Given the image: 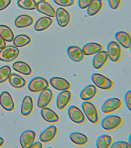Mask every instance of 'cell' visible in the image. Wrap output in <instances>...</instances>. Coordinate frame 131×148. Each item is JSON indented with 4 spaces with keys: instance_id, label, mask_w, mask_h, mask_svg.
<instances>
[{
    "instance_id": "52a82bcc",
    "label": "cell",
    "mask_w": 131,
    "mask_h": 148,
    "mask_svg": "<svg viewBox=\"0 0 131 148\" xmlns=\"http://www.w3.org/2000/svg\"><path fill=\"white\" fill-rule=\"evenodd\" d=\"M49 83L45 79L42 77H36L33 78L30 82L28 88L31 92H41L49 88Z\"/></svg>"
},
{
    "instance_id": "8992f818",
    "label": "cell",
    "mask_w": 131,
    "mask_h": 148,
    "mask_svg": "<svg viewBox=\"0 0 131 148\" xmlns=\"http://www.w3.org/2000/svg\"><path fill=\"white\" fill-rule=\"evenodd\" d=\"M107 52L109 58L113 62H119L121 59L122 49L121 45L117 42L111 41L109 43Z\"/></svg>"
},
{
    "instance_id": "7a4b0ae2",
    "label": "cell",
    "mask_w": 131,
    "mask_h": 148,
    "mask_svg": "<svg viewBox=\"0 0 131 148\" xmlns=\"http://www.w3.org/2000/svg\"><path fill=\"white\" fill-rule=\"evenodd\" d=\"M124 123L120 116L110 115L106 116L102 120L101 124L102 128L108 131H112L119 128Z\"/></svg>"
},
{
    "instance_id": "60d3db41",
    "label": "cell",
    "mask_w": 131,
    "mask_h": 148,
    "mask_svg": "<svg viewBox=\"0 0 131 148\" xmlns=\"http://www.w3.org/2000/svg\"><path fill=\"white\" fill-rule=\"evenodd\" d=\"M30 148H43V145L41 142H37L33 143Z\"/></svg>"
},
{
    "instance_id": "484cf974",
    "label": "cell",
    "mask_w": 131,
    "mask_h": 148,
    "mask_svg": "<svg viewBox=\"0 0 131 148\" xmlns=\"http://www.w3.org/2000/svg\"><path fill=\"white\" fill-rule=\"evenodd\" d=\"M10 85L16 88H21L24 87L27 82L24 79L18 74L12 73L8 79Z\"/></svg>"
},
{
    "instance_id": "8d00e7d4",
    "label": "cell",
    "mask_w": 131,
    "mask_h": 148,
    "mask_svg": "<svg viewBox=\"0 0 131 148\" xmlns=\"http://www.w3.org/2000/svg\"><path fill=\"white\" fill-rule=\"evenodd\" d=\"M122 0H108L110 8L113 10L118 9L120 7Z\"/></svg>"
},
{
    "instance_id": "d6a6232c",
    "label": "cell",
    "mask_w": 131,
    "mask_h": 148,
    "mask_svg": "<svg viewBox=\"0 0 131 148\" xmlns=\"http://www.w3.org/2000/svg\"><path fill=\"white\" fill-rule=\"evenodd\" d=\"M17 5L21 9L33 10L36 9L37 2L35 0H18Z\"/></svg>"
},
{
    "instance_id": "2e32d148",
    "label": "cell",
    "mask_w": 131,
    "mask_h": 148,
    "mask_svg": "<svg viewBox=\"0 0 131 148\" xmlns=\"http://www.w3.org/2000/svg\"><path fill=\"white\" fill-rule=\"evenodd\" d=\"M50 83L56 90L60 91H65L71 89V83L62 77H54L50 79Z\"/></svg>"
},
{
    "instance_id": "d4e9b609",
    "label": "cell",
    "mask_w": 131,
    "mask_h": 148,
    "mask_svg": "<svg viewBox=\"0 0 131 148\" xmlns=\"http://www.w3.org/2000/svg\"><path fill=\"white\" fill-rule=\"evenodd\" d=\"M70 138L73 143L77 145L83 146L89 142L88 138L84 134L79 132H73L71 134Z\"/></svg>"
},
{
    "instance_id": "ac0fdd59",
    "label": "cell",
    "mask_w": 131,
    "mask_h": 148,
    "mask_svg": "<svg viewBox=\"0 0 131 148\" xmlns=\"http://www.w3.org/2000/svg\"><path fill=\"white\" fill-rule=\"evenodd\" d=\"M98 93V90L95 86L89 85L83 90L80 94V98L84 101H90L94 99Z\"/></svg>"
},
{
    "instance_id": "f1b7e54d",
    "label": "cell",
    "mask_w": 131,
    "mask_h": 148,
    "mask_svg": "<svg viewBox=\"0 0 131 148\" xmlns=\"http://www.w3.org/2000/svg\"><path fill=\"white\" fill-rule=\"evenodd\" d=\"M12 68L16 71L27 76L31 75L33 72L30 66L23 61L15 62L12 66Z\"/></svg>"
},
{
    "instance_id": "7402d4cb",
    "label": "cell",
    "mask_w": 131,
    "mask_h": 148,
    "mask_svg": "<svg viewBox=\"0 0 131 148\" xmlns=\"http://www.w3.org/2000/svg\"><path fill=\"white\" fill-rule=\"evenodd\" d=\"M82 49L84 55L90 56L95 55L103 50V47L98 43L90 42L85 45Z\"/></svg>"
},
{
    "instance_id": "ee69618b",
    "label": "cell",
    "mask_w": 131,
    "mask_h": 148,
    "mask_svg": "<svg viewBox=\"0 0 131 148\" xmlns=\"http://www.w3.org/2000/svg\"><path fill=\"white\" fill-rule=\"evenodd\" d=\"M37 1H48V0H37Z\"/></svg>"
},
{
    "instance_id": "cb8c5ba5",
    "label": "cell",
    "mask_w": 131,
    "mask_h": 148,
    "mask_svg": "<svg viewBox=\"0 0 131 148\" xmlns=\"http://www.w3.org/2000/svg\"><path fill=\"white\" fill-rule=\"evenodd\" d=\"M54 20L48 17H43L39 18L34 25V28L35 31H42L49 28L53 23Z\"/></svg>"
},
{
    "instance_id": "5b68a950",
    "label": "cell",
    "mask_w": 131,
    "mask_h": 148,
    "mask_svg": "<svg viewBox=\"0 0 131 148\" xmlns=\"http://www.w3.org/2000/svg\"><path fill=\"white\" fill-rule=\"evenodd\" d=\"M122 101L119 98H113L106 101L102 107V112L109 114L119 110L123 106Z\"/></svg>"
},
{
    "instance_id": "e0dca14e",
    "label": "cell",
    "mask_w": 131,
    "mask_h": 148,
    "mask_svg": "<svg viewBox=\"0 0 131 148\" xmlns=\"http://www.w3.org/2000/svg\"><path fill=\"white\" fill-rule=\"evenodd\" d=\"M36 9L39 12L49 17H56V9L51 4L45 1H39L37 2Z\"/></svg>"
},
{
    "instance_id": "6da1fadb",
    "label": "cell",
    "mask_w": 131,
    "mask_h": 148,
    "mask_svg": "<svg viewBox=\"0 0 131 148\" xmlns=\"http://www.w3.org/2000/svg\"><path fill=\"white\" fill-rule=\"evenodd\" d=\"M81 106L85 116L90 122L94 124L99 122V113L95 105L90 102L85 101L81 104Z\"/></svg>"
},
{
    "instance_id": "30bf717a",
    "label": "cell",
    "mask_w": 131,
    "mask_h": 148,
    "mask_svg": "<svg viewBox=\"0 0 131 148\" xmlns=\"http://www.w3.org/2000/svg\"><path fill=\"white\" fill-rule=\"evenodd\" d=\"M54 94L49 88L41 91L37 101V106L42 109L49 106L53 100Z\"/></svg>"
},
{
    "instance_id": "9a60e30c",
    "label": "cell",
    "mask_w": 131,
    "mask_h": 148,
    "mask_svg": "<svg viewBox=\"0 0 131 148\" xmlns=\"http://www.w3.org/2000/svg\"><path fill=\"white\" fill-rule=\"evenodd\" d=\"M109 57L107 51L102 50L95 54L93 60V66L95 69L103 68L108 62Z\"/></svg>"
},
{
    "instance_id": "1f68e13d",
    "label": "cell",
    "mask_w": 131,
    "mask_h": 148,
    "mask_svg": "<svg viewBox=\"0 0 131 148\" xmlns=\"http://www.w3.org/2000/svg\"><path fill=\"white\" fill-rule=\"evenodd\" d=\"M31 39L25 34L17 36L14 39L13 45L16 47H21L27 46L31 42Z\"/></svg>"
},
{
    "instance_id": "d6986e66",
    "label": "cell",
    "mask_w": 131,
    "mask_h": 148,
    "mask_svg": "<svg viewBox=\"0 0 131 148\" xmlns=\"http://www.w3.org/2000/svg\"><path fill=\"white\" fill-rule=\"evenodd\" d=\"M67 54L72 61L77 62H81L84 58L82 49L77 46H71L68 48Z\"/></svg>"
},
{
    "instance_id": "ba28073f",
    "label": "cell",
    "mask_w": 131,
    "mask_h": 148,
    "mask_svg": "<svg viewBox=\"0 0 131 148\" xmlns=\"http://www.w3.org/2000/svg\"><path fill=\"white\" fill-rule=\"evenodd\" d=\"M69 117L73 122L82 124L86 121L84 113L80 109L75 106H70L68 111Z\"/></svg>"
},
{
    "instance_id": "9c48e42d",
    "label": "cell",
    "mask_w": 131,
    "mask_h": 148,
    "mask_svg": "<svg viewBox=\"0 0 131 148\" xmlns=\"http://www.w3.org/2000/svg\"><path fill=\"white\" fill-rule=\"evenodd\" d=\"M56 17L58 25L61 27L67 26L71 21V14L64 8H59L57 9Z\"/></svg>"
},
{
    "instance_id": "b9f144b4",
    "label": "cell",
    "mask_w": 131,
    "mask_h": 148,
    "mask_svg": "<svg viewBox=\"0 0 131 148\" xmlns=\"http://www.w3.org/2000/svg\"><path fill=\"white\" fill-rule=\"evenodd\" d=\"M5 41L0 36V49H2L6 46Z\"/></svg>"
},
{
    "instance_id": "7c38bea8",
    "label": "cell",
    "mask_w": 131,
    "mask_h": 148,
    "mask_svg": "<svg viewBox=\"0 0 131 148\" xmlns=\"http://www.w3.org/2000/svg\"><path fill=\"white\" fill-rule=\"evenodd\" d=\"M35 132L31 130L25 131L20 135V143L23 148H30L36 139Z\"/></svg>"
},
{
    "instance_id": "ffe728a7",
    "label": "cell",
    "mask_w": 131,
    "mask_h": 148,
    "mask_svg": "<svg viewBox=\"0 0 131 148\" xmlns=\"http://www.w3.org/2000/svg\"><path fill=\"white\" fill-rule=\"evenodd\" d=\"M115 38L118 43L125 48L130 49L131 47V36L128 32L120 31L116 33Z\"/></svg>"
},
{
    "instance_id": "603a6c76",
    "label": "cell",
    "mask_w": 131,
    "mask_h": 148,
    "mask_svg": "<svg viewBox=\"0 0 131 148\" xmlns=\"http://www.w3.org/2000/svg\"><path fill=\"white\" fill-rule=\"evenodd\" d=\"M34 109V103L32 97L26 96L23 99L21 107V113L24 116L30 115Z\"/></svg>"
},
{
    "instance_id": "83f0119b",
    "label": "cell",
    "mask_w": 131,
    "mask_h": 148,
    "mask_svg": "<svg viewBox=\"0 0 131 148\" xmlns=\"http://www.w3.org/2000/svg\"><path fill=\"white\" fill-rule=\"evenodd\" d=\"M34 19L29 15L23 14L18 16L15 21V24L17 27L21 28L30 26L34 23Z\"/></svg>"
},
{
    "instance_id": "f546056e",
    "label": "cell",
    "mask_w": 131,
    "mask_h": 148,
    "mask_svg": "<svg viewBox=\"0 0 131 148\" xmlns=\"http://www.w3.org/2000/svg\"><path fill=\"white\" fill-rule=\"evenodd\" d=\"M113 143V138L111 136L104 135L98 137L96 141V145L98 148H108L110 147Z\"/></svg>"
},
{
    "instance_id": "836d02e7",
    "label": "cell",
    "mask_w": 131,
    "mask_h": 148,
    "mask_svg": "<svg viewBox=\"0 0 131 148\" xmlns=\"http://www.w3.org/2000/svg\"><path fill=\"white\" fill-rule=\"evenodd\" d=\"M11 67L5 66L0 68V84L6 82L8 79L11 74Z\"/></svg>"
},
{
    "instance_id": "4fadbf2b",
    "label": "cell",
    "mask_w": 131,
    "mask_h": 148,
    "mask_svg": "<svg viewBox=\"0 0 131 148\" xmlns=\"http://www.w3.org/2000/svg\"><path fill=\"white\" fill-rule=\"evenodd\" d=\"M0 105L3 108L8 112H12L15 109L13 98L7 91H3L0 95Z\"/></svg>"
},
{
    "instance_id": "e575fe53",
    "label": "cell",
    "mask_w": 131,
    "mask_h": 148,
    "mask_svg": "<svg viewBox=\"0 0 131 148\" xmlns=\"http://www.w3.org/2000/svg\"><path fill=\"white\" fill-rule=\"evenodd\" d=\"M55 3L63 7H71L74 4L75 0H54Z\"/></svg>"
},
{
    "instance_id": "d590c367",
    "label": "cell",
    "mask_w": 131,
    "mask_h": 148,
    "mask_svg": "<svg viewBox=\"0 0 131 148\" xmlns=\"http://www.w3.org/2000/svg\"><path fill=\"white\" fill-rule=\"evenodd\" d=\"M113 148H130V144L125 141H119L113 143L110 147Z\"/></svg>"
},
{
    "instance_id": "4dcf8cb0",
    "label": "cell",
    "mask_w": 131,
    "mask_h": 148,
    "mask_svg": "<svg viewBox=\"0 0 131 148\" xmlns=\"http://www.w3.org/2000/svg\"><path fill=\"white\" fill-rule=\"evenodd\" d=\"M0 36L8 42L13 41L14 38L12 30L9 27L3 24L0 25Z\"/></svg>"
},
{
    "instance_id": "ab89813d",
    "label": "cell",
    "mask_w": 131,
    "mask_h": 148,
    "mask_svg": "<svg viewBox=\"0 0 131 148\" xmlns=\"http://www.w3.org/2000/svg\"><path fill=\"white\" fill-rule=\"evenodd\" d=\"M11 0H0V10L5 9L8 7L11 2Z\"/></svg>"
},
{
    "instance_id": "8fae6325",
    "label": "cell",
    "mask_w": 131,
    "mask_h": 148,
    "mask_svg": "<svg viewBox=\"0 0 131 148\" xmlns=\"http://www.w3.org/2000/svg\"><path fill=\"white\" fill-rule=\"evenodd\" d=\"M72 94L68 90H65L58 95L57 99L56 104L57 108L61 110L65 109L72 100Z\"/></svg>"
},
{
    "instance_id": "4316f807",
    "label": "cell",
    "mask_w": 131,
    "mask_h": 148,
    "mask_svg": "<svg viewBox=\"0 0 131 148\" xmlns=\"http://www.w3.org/2000/svg\"><path fill=\"white\" fill-rule=\"evenodd\" d=\"M103 6V0H92L87 8V14L90 16H95L101 11Z\"/></svg>"
},
{
    "instance_id": "44dd1931",
    "label": "cell",
    "mask_w": 131,
    "mask_h": 148,
    "mask_svg": "<svg viewBox=\"0 0 131 148\" xmlns=\"http://www.w3.org/2000/svg\"><path fill=\"white\" fill-rule=\"evenodd\" d=\"M41 114L45 121L50 123H57L60 120L59 116L56 112L47 107L42 108Z\"/></svg>"
},
{
    "instance_id": "277c9868",
    "label": "cell",
    "mask_w": 131,
    "mask_h": 148,
    "mask_svg": "<svg viewBox=\"0 0 131 148\" xmlns=\"http://www.w3.org/2000/svg\"><path fill=\"white\" fill-rule=\"evenodd\" d=\"M19 54L20 51L15 46H5L0 51V60L4 62H11L16 59Z\"/></svg>"
},
{
    "instance_id": "f35d334b",
    "label": "cell",
    "mask_w": 131,
    "mask_h": 148,
    "mask_svg": "<svg viewBox=\"0 0 131 148\" xmlns=\"http://www.w3.org/2000/svg\"><path fill=\"white\" fill-rule=\"evenodd\" d=\"M92 0H79V5L80 9H86L88 8Z\"/></svg>"
},
{
    "instance_id": "7bdbcfd3",
    "label": "cell",
    "mask_w": 131,
    "mask_h": 148,
    "mask_svg": "<svg viewBox=\"0 0 131 148\" xmlns=\"http://www.w3.org/2000/svg\"><path fill=\"white\" fill-rule=\"evenodd\" d=\"M5 140L3 138L0 137V147H2L4 145Z\"/></svg>"
},
{
    "instance_id": "3957f363",
    "label": "cell",
    "mask_w": 131,
    "mask_h": 148,
    "mask_svg": "<svg viewBox=\"0 0 131 148\" xmlns=\"http://www.w3.org/2000/svg\"><path fill=\"white\" fill-rule=\"evenodd\" d=\"M91 79L95 86L102 90H111L114 86L115 83L112 80L102 74H93Z\"/></svg>"
},
{
    "instance_id": "74e56055",
    "label": "cell",
    "mask_w": 131,
    "mask_h": 148,
    "mask_svg": "<svg viewBox=\"0 0 131 148\" xmlns=\"http://www.w3.org/2000/svg\"><path fill=\"white\" fill-rule=\"evenodd\" d=\"M125 99L126 106L129 111H131V91H129L125 95Z\"/></svg>"
},
{
    "instance_id": "5bb4252c",
    "label": "cell",
    "mask_w": 131,
    "mask_h": 148,
    "mask_svg": "<svg viewBox=\"0 0 131 148\" xmlns=\"http://www.w3.org/2000/svg\"><path fill=\"white\" fill-rule=\"evenodd\" d=\"M58 129L56 126L52 125L43 131L39 136V140L43 143H48L52 142L56 138Z\"/></svg>"
}]
</instances>
